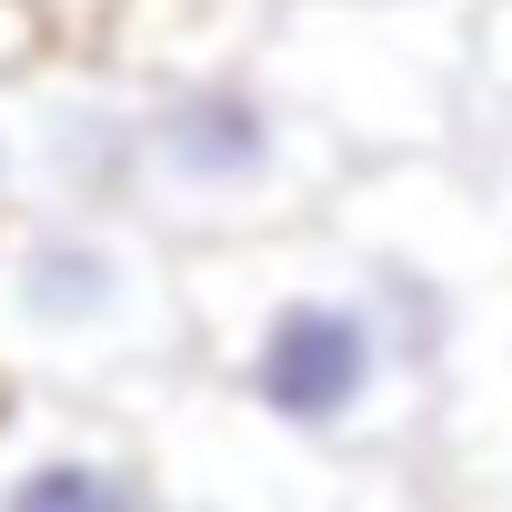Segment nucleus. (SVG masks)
Segmentation results:
<instances>
[{"mask_svg": "<svg viewBox=\"0 0 512 512\" xmlns=\"http://www.w3.org/2000/svg\"><path fill=\"white\" fill-rule=\"evenodd\" d=\"M181 292H191V352L211 362L221 402H241L262 432L302 452H392L432 392L392 342L352 241H332L322 221L181 251Z\"/></svg>", "mask_w": 512, "mask_h": 512, "instance_id": "nucleus-1", "label": "nucleus"}, {"mask_svg": "<svg viewBox=\"0 0 512 512\" xmlns=\"http://www.w3.org/2000/svg\"><path fill=\"white\" fill-rule=\"evenodd\" d=\"M181 362H191V292L161 231L0 211V392L131 402Z\"/></svg>", "mask_w": 512, "mask_h": 512, "instance_id": "nucleus-2", "label": "nucleus"}, {"mask_svg": "<svg viewBox=\"0 0 512 512\" xmlns=\"http://www.w3.org/2000/svg\"><path fill=\"white\" fill-rule=\"evenodd\" d=\"M131 91H141V231H161L171 251L272 241L342 211L352 151L251 51L141 71Z\"/></svg>", "mask_w": 512, "mask_h": 512, "instance_id": "nucleus-3", "label": "nucleus"}, {"mask_svg": "<svg viewBox=\"0 0 512 512\" xmlns=\"http://www.w3.org/2000/svg\"><path fill=\"white\" fill-rule=\"evenodd\" d=\"M262 61L352 161H422L472 101V11L452 0H272Z\"/></svg>", "mask_w": 512, "mask_h": 512, "instance_id": "nucleus-4", "label": "nucleus"}, {"mask_svg": "<svg viewBox=\"0 0 512 512\" xmlns=\"http://www.w3.org/2000/svg\"><path fill=\"white\" fill-rule=\"evenodd\" d=\"M11 171L21 211L141 221V91L91 41H51L11 91Z\"/></svg>", "mask_w": 512, "mask_h": 512, "instance_id": "nucleus-5", "label": "nucleus"}, {"mask_svg": "<svg viewBox=\"0 0 512 512\" xmlns=\"http://www.w3.org/2000/svg\"><path fill=\"white\" fill-rule=\"evenodd\" d=\"M0 512H171V462L131 402H0Z\"/></svg>", "mask_w": 512, "mask_h": 512, "instance_id": "nucleus-6", "label": "nucleus"}, {"mask_svg": "<svg viewBox=\"0 0 512 512\" xmlns=\"http://www.w3.org/2000/svg\"><path fill=\"white\" fill-rule=\"evenodd\" d=\"M472 101L512 121V0H472Z\"/></svg>", "mask_w": 512, "mask_h": 512, "instance_id": "nucleus-7", "label": "nucleus"}, {"mask_svg": "<svg viewBox=\"0 0 512 512\" xmlns=\"http://www.w3.org/2000/svg\"><path fill=\"white\" fill-rule=\"evenodd\" d=\"M51 41H61V31L31 11V0H0V81H21V71L51 51Z\"/></svg>", "mask_w": 512, "mask_h": 512, "instance_id": "nucleus-8", "label": "nucleus"}, {"mask_svg": "<svg viewBox=\"0 0 512 512\" xmlns=\"http://www.w3.org/2000/svg\"><path fill=\"white\" fill-rule=\"evenodd\" d=\"M31 11H41V21L61 31V41H91V31L111 21V0H31Z\"/></svg>", "mask_w": 512, "mask_h": 512, "instance_id": "nucleus-9", "label": "nucleus"}, {"mask_svg": "<svg viewBox=\"0 0 512 512\" xmlns=\"http://www.w3.org/2000/svg\"><path fill=\"white\" fill-rule=\"evenodd\" d=\"M0 402H11V392H0Z\"/></svg>", "mask_w": 512, "mask_h": 512, "instance_id": "nucleus-10", "label": "nucleus"}]
</instances>
